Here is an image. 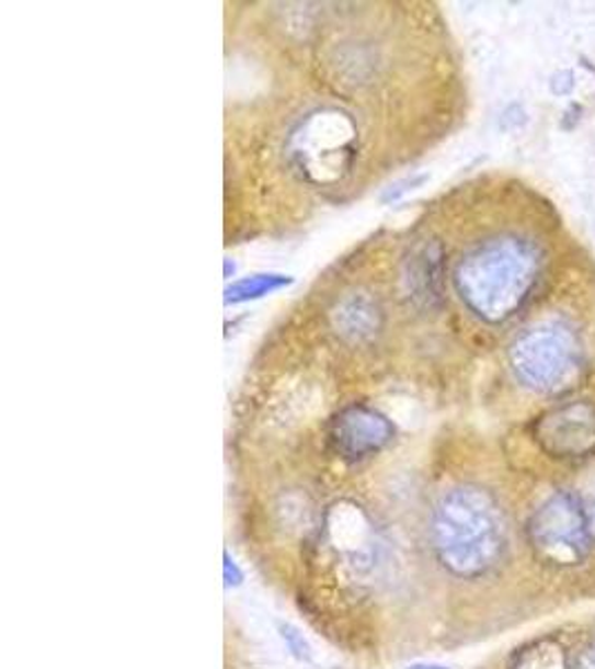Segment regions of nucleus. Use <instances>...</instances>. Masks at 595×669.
Instances as JSON below:
<instances>
[{"label":"nucleus","instance_id":"nucleus-7","mask_svg":"<svg viewBox=\"0 0 595 669\" xmlns=\"http://www.w3.org/2000/svg\"><path fill=\"white\" fill-rule=\"evenodd\" d=\"M392 438L394 427L390 420L370 407H348L330 427V444L348 462H359L379 453Z\"/></svg>","mask_w":595,"mask_h":669},{"label":"nucleus","instance_id":"nucleus-8","mask_svg":"<svg viewBox=\"0 0 595 669\" xmlns=\"http://www.w3.org/2000/svg\"><path fill=\"white\" fill-rule=\"evenodd\" d=\"M402 282L407 295L420 308H435L444 297V248L439 241H424L404 261Z\"/></svg>","mask_w":595,"mask_h":669},{"label":"nucleus","instance_id":"nucleus-5","mask_svg":"<svg viewBox=\"0 0 595 669\" xmlns=\"http://www.w3.org/2000/svg\"><path fill=\"white\" fill-rule=\"evenodd\" d=\"M528 541L538 558L556 567L580 565L593 549V533L582 496L556 491L528 520Z\"/></svg>","mask_w":595,"mask_h":669},{"label":"nucleus","instance_id":"nucleus-3","mask_svg":"<svg viewBox=\"0 0 595 669\" xmlns=\"http://www.w3.org/2000/svg\"><path fill=\"white\" fill-rule=\"evenodd\" d=\"M517 382L536 393L569 388L584 368V349L571 326L545 321L524 330L508 351Z\"/></svg>","mask_w":595,"mask_h":669},{"label":"nucleus","instance_id":"nucleus-15","mask_svg":"<svg viewBox=\"0 0 595 669\" xmlns=\"http://www.w3.org/2000/svg\"><path fill=\"white\" fill-rule=\"evenodd\" d=\"M577 669H595V640H591V645L582 651L577 660Z\"/></svg>","mask_w":595,"mask_h":669},{"label":"nucleus","instance_id":"nucleus-9","mask_svg":"<svg viewBox=\"0 0 595 669\" xmlns=\"http://www.w3.org/2000/svg\"><path fill=\"white\" fill-rule=\"evenodd\" d=\"M337 332L348 342H366L381 328V310L368 295H348L333 313Z\"/></svg>","mask_w":595,"mask_h":669},{"label":"nucleus","instance_id":"nucleus-10","mask_svg":"<svg viewBox=\"0 0 595 669\" xmlns=\"http://www.w3.org/2000/svg\"><path fill=\"white\" fill-rule=\"evenodd\" d=\"M293 280L286 275H275V273H263V275H252L241 282H234L226 291V302L228 304H241L250 299H259L263 295H271L284 286H288Z\"/></svg>","mask_w":595,"mask_h":669},{"label":"nucleus","instance_id":"nucleus-16","mask_svg":"<svg viewBox=\"0 0 595 669\" xmlns=\"http://www.w3.org/2000/svg\"><path fill=\"white\" fill-rule=\"evenodd\" d=\"M582 502H584V509H586V515H588V526H591L593 541H595V494H591L588 498H582Z\"/></svg>","mask_w":595,"mask_h":669},{"label":"nucleus","instance_id":"nucleus-2","mask_svg":"<svg viewBox=\"0 0 595 669\" xmlns=\"http://www.w3.org/2000/svg\"><path fill=\"white\" fill-rule=\"evenodd\" d=\"M433 547L439 563L459 578H480L504 558L508 538L497 500L473 485L455 487L435 507Z\"/></svg>","mask_w":595,"mask_h":669},{"label":"nucleus","instance_id":"nucleus-17","mask_svg":"<svg viewBox=\"0 0 595 669\" xmlns=\"http://www.w3.org/2000/svg\"><path fill=\"white\" fill-rule=\"evenodd\" d=\"M409 669H446V667H439V665H413Z\"/></svg>","mask_w":595,"mask_h":669},{"label":"nucleus","instance_id":"nucleus-4","mask_svg":"<svg viewBox=\"0 0 595 669\" xmlns=\"http://www.w3.org/2000/svg\"><path fill=\"white\" fill-rule=\"evenodd\" d=\"M288 152L314 183H335L357 155V129L340 110H317L293 132Z\"/></svg>","mask_w":595,"mask_h":669},{"label":"nucleus","instance_id":"nucleus-6","mask_svg":"<svg viewBox=\"0 0 595 669\" xmlns=\"http://www.w3.org/2000/svg\"><path fill=\"white\" fill-rule=\"evenodd\" d=\"M540 446L558 460H584L595 453V401L575 399L545 413L536 424Z\"/></svg>","mask_w":595,"mask_h":669},{"label":"nucleus","instance_id":"nucleus-1","mask_svg":"<svg viewBox=\"0 0 595 669\" xmlns=\"http://www.w3.org/2000/svg\"><path fill=\"white\" fill-rule=\"evenodd\" d=\"M542 275L540 248L519 235H497L469 248L455 265L453 284L465 306L487 324L517 315Z\"/></svg>","mask_w":595,"mask_h":669},{"label":"nucleus","instance_id":"nucleus-11","mask_svg":"<svg viewBox=\"0 0 595 669\" xmlns=\"http://www.w3.org/2000/svg\"><path fill=\"white\" fill-rule=\"evenodd\" d=\"M511 669H567V656L553 643H538L522 651Z\"/></svg>","mask_w":595,"mask_h":669},{"label":"nucleus","instance_id":"nucleus-12","mask_svg":"<svg viewBox=\"0 0 595 669\" xmlns=\"http://www.w3.org/2000/svg\"><path fill=\"white\" fill-rule=\"evenodd\" d=\"M282 638L286 640V645L290 647V651H293L297 658L310 660V647H308V643L304 640V636H299L297 630H293L290 625H282Z\"/></svg>","mask_w":595,"mask_h":669},{"label":"nucleus","instance_id":"nucleus-14","mask_svg":"<svg viewBox=\"0 0 595 669\" xmlns=\"http://www.w3.org/2000/svg\"><path fill=\"white\" fill-rule=\"evenodd\" d=\"M224 576H226V585H228V587L241 585V580H243V574L239 571V567H237L234 560L230 558V554H224Z\"/></svg>","mask_w":595,"mask_h":669},{"label":"nucleus","instance_id":"nucleus-18","mask_svg":"<svg viewBox=\"0 0 595 669\" xmlns=\"http://www.w3.org/2000/svg\"><path fill=\"white\" fill-rule=\"evenodd\" d=\"M230 273H234V263H230V259H226V277H230Z\"/></svg>","mask_w":595,"mask_h":669},{"label":"nucleus","instance_id":"nucleus-13","mask_svg":"<svg viewBox=\"0 0 595 669\" xmlns=\"http://www.w3.org/2000/svg\"><path fill=\"white\" fill-rule=\"evenodd\" d=\"M424 181V177H415V179H407V181H402V183H394V185H390V190L384 194V201H394V199H400L402 194H407L409 190H415L420 183Z\"/></svg>","mask_w":595,"mask_h":669}]
</instances>
